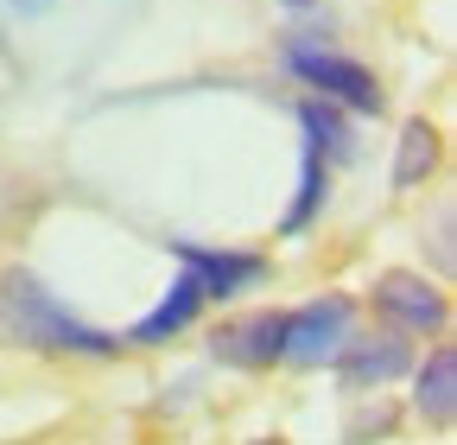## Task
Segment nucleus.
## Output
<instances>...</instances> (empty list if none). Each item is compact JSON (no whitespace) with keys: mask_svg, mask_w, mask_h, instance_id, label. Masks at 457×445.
Returning <instances> with one entry per match:
<instances>
[{"mask_svg":"<svg viewBox=\"0 0 457 445\" xmlns=\"http://www.w3.org/2000/svg\"><path fill=\"white\" fill-rule=\"evenodd\" d=\"M171 255H179L191 273H197V287H204V299H236V293H248V287H261L267 281V255H236V248H204V242H165Z\"/></svg>","mask_w":457,"mask_h":445,"instance_id":"obj_6","label":"nucleus"},{"mask_svg":"<svg viewBox=\"0 0 457 445\" xmlns=\"http://www.w3.org/2000/svg\"><path fill=\"white\" fill-rule=\"evenodd\" d=\"M210 357L216 363H236V369H273L286 357V312H242L210 331Z\"/></svg>","mask_w":457,"mask_h":445,"instance_id":"obj_5","label":"nucleus"},{"mask_svg":"<svg viewBox=\"0 0 457 445\" xmlns=\"http://www.w3.org/2000/svg\"><path fill=\"white\" fill-rule=\"evenodd\" d=\"M413 407H420L426 426H451V414H457V350H451V344H438V350L420 363V375H413Z\"/></svg>","mask_w":457,"mask_h":445,"instance_id":"obj_9","label":"nucleus"},{"mask_svg":"<svg viewBox=\"0 0 457 445\" xmlns=\"http://www.w3.org/2000/svg\"><path fill=\"white\" fill-rule=\"evenodd\" d=\"M350 324H356V299H343V293H324L299 312H286V357L279 363H299V369L337 363V350L350 344Z\"/></svg>","mask_w":457,"mask_h":445,"instance_id":"obj_3","label":"nucleus"},{"mask_svg":"<svg viewBox=\"0 0 457 445\" xmlns=\"http://www.w3.org/2000/svg\"><path fill=\"white\" fill-rule=\"evenodd\" d=\"M324 191H330V179H324V147H318V140H305V159H299V197H293V210H286L279 230H286V236L312 230V216H318Z\"/></svg>","mask_w":457,"mask_h":445,"instance_id":"obj_11","label":"nucleus"},{"mask_svg":"<svg viewBox=\"0 0 457 445\" xmlns=\"http://www.w3.org/2000/svg\"><path fill=\"white\" fill-rule=\"evenodd\" d=\"M286 7H312V0H286Z\"/></svg>","mask_w":457,"mask_h":445,"instance_id":"obj_12","label":"nucleus"},{"mask_svg":"<svg viewBox=\"0 0 457 445\" xmlns=\"http://www.w3.org/2000/svg\"><path fill=\"white\" fill-rule=\"evenodd\" d=\"M375 312L394 318L400 331H413V338H432V331H445V318H451V299L426 281V273L387 267L381 281H375Z\"/></svg>","mask_w":457,"mask_h":445,"instance_id":"obj_4","label":"nucleus"},{"mask_svg":"<svg viewBox=\"0 0 457 445\" xmlns=\"http://www.w3.org/2000/svg\"><path fill=\"white\" fill-rule=\"evenodd\" d=\"M286 71H293L299 83H312V89H324V102L356 108V115H381V108H387L375 71L356 64V58H343V51H324V45H286Z\"/></svg>","mask_w":457,"mask_h":445,"instance_id":"obj_2","label":"nucleus"},{"mask_svg":"<svg viewBox=\"0 0 457 445\" xmlns=\"http://www.w3.org/2000/svg\"><path fill=\"white\" fill-rule=\"evenodd\" d=\"M204 306H210V299H204V287H197V273L185 267L179 281H171V293H165V299H159L140 324H134V338H128V344H140V350L171 344L179 331H191V324H197V312H204Z\"/></svg>","mask_w":457,"mask_h":445,"instance_id":"obj_8","label":"nucleus"},{"mask_svg":"<svg viewBox=\"0 0 457 445\" xmlns=\"http://www.w3.org/2000/svg\"><path fill=\"white\" fill-rule=\"evenodd\" d=\"M0 318H7V331H13L20 344L51 350V357H114V350H121V338H108V331L83 324V318L57 299L38 273H26V267H7V273H0Z\"/></svg>","mask_w":457,"mask_h":445,"instance_id":"obj_1","label":"nucleus"},{"mask_svg":"<svg viewBox=\"0 0 457 445\" xmlns=\"http://www.w3.org/2000/svg\"><path fill=\"white\" fill-rule=\"evenodd\" d=\"M432 165H438V128L432 122H407L400 128V153H394V191L426 185Z\"/></svg>","mask_w":457,"mask_h":445,"instance_id":"obj_10","label":"nucleus"},{"mask_svg":"<svg viewBox=\"0 0 457 445\" xmlns=\"http://www.w3.org/2000/svg\"><path fill=\"white\" fill-rule=\"evenodd\" d=\"M337 369H343V388L350 395H362V388H381V382H394V375H407L413 369V350L400 344V338H369V344H343L337 350Z\"/></svg>","mask_w":457,"mask_h":445,"instance_id":"obj_7","label":"nucleus"}]
</instances>
